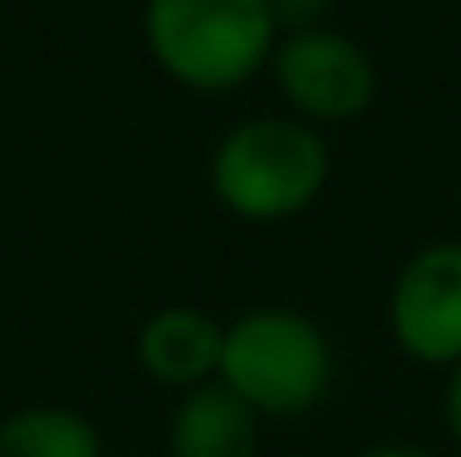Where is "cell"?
Wrapping results in <instances>:
<instances>
[{"label": "cell", "instance_id": "12", "mask_svg": "<svg viewBox=\"0 0 461 457\" xmlns=\"http://www.w3.org/2000/svg\"><path fill=\"white\" fill-rule=\"evenodd\" d=\"M118 457H138V452H118Z\"/></svg>", "mask_w": 461, "mask_h": 457}, {"label": "cell", "instance_id": "3", "mask_svg": "<svg viewBox=\"0 0 461 457\" xmlns=\"http://www.w3.org/2000/svg\"><path fill=\"white\" fill-rule=\"evenodd\" d=\"M339 374L334 340L294 305H256L226 324L221 384L266 423H294L329 398Z\"/></svg>", "mask_w": 461, "mask_h": 457}, {"label": "cell", "instance_id": "7", "mask_svg": "<svg viewBox=\"0 0 461 457\" xmlns=\"http://www.w3.org/2000/svg\"><path fill=\"white\" fill-rule=\"evenodd\" d=\"M260 418L250 404L212 379V384L177 394V408L167 418V457H260Z\"/></svg>", "mask_w": 461, "mask_h": 457}, {"label": "cell", "instance_id": "9", "mask_svg": "<svg viewBox=\"0 0 461 457\" xmlns=\"http://www.w3.org/2000/svg\"><path fill=\"white\" fill-rule=\"evenodd\" d=\"M329 10H334V0H270V15H276L280 35L329 25Z\"/></svg>", "mask_w": 461, "mask_h": 457}, {"label": "cell", "instance_id": "2", "mask_svg": "<svg viewBox=\"0 0 461 457\" xmlns=\"http://www.w3.org/2000/svg\"><path fill=\"white\" fill-rule=\"evenodd\" d=\"M148 59L186 94H236L270 69V0H142Z\"/></svg>", "mask_w": 461, "mask_h": 457}, {"label": "cell", "instance_id": "4", "mask_svg": "<svg viewBox=\"0 0 461 457\" xmlns=\"http://www.w3.org/2000/svg\"><path fill=\"white\" fill-rule=\"evenodd\" d=\"M270 79L285 114L304 118L314 128L358 123L378 104V64L348 30L314 25L280 35L270 54Z\"/></svg>", "mask_w": 461, "mask_h": 457}, {"label": "cell", "instance_id": "1", "mask_svg": "<svg viewBox=\"0 0 461 457\" xmlns=\"http://www.w3.org/2000/svg\"><path fill=\"white\" fill-rule=\"evenodd\" d=\"M334 178L324 128L294 114H250L212 148L206 187L216 206L246 226H280L304 216Z\"/></svg>", "mask_w": 461, "mask_h": 457}, {"label": "cell", "instance_id": "6", "mask_svg": "<svg viewBox=\"0 0 461 457\" xmlns=\"http://www.w3.org/2000/svg\"><path fill=\"white\" fill-rule=\"evenodd\" d=\"M221 340L226 324L216 315L196 310V305H162L138 324L133 359L148 384L192 394L221 374Z\"/></svg>", "mask_w": 461, "mask_h": 457}, {"label": "cell", "instance_id": "8", "mask_svg": "<svg viewBox=\"0 0 461 457\" xmlns=\"http://www.w3.org/2000/svg\"><path fill=\"white\" fill-rule=\"evenodd\" d=\"M0 457H108L89 413L69 404H25L0 418Z\"/></svg>", "mask_w": 461, "mask_h": 457}, {"label": "cell", "instance_id": "5", "mask_svg": "<svg viewBox=\"0 0 461 457\" xmlns=\"http://www.w3.org/2000/svg\"><path fill=\"white\" fill-rule=\"evenodd\" d=\"M388 334L412 364H461V236L427 242L388 286Z\"/></svg>", "mask_w": 461, "mask_h": 457}, {"label": "cell", "instance_id": "11", "mask_svg": "<svg viewBox=\"0 0 461 457\" xmlns=\"http://www.w3.org/2000/svg\"><path fill=\"white\" fill-rule=\"evenodd\" d=\"M354 457H442V452L422 448V443H368V448H358Z\"/></svg>", "mask_w": 461, "mask_h": 457}, {"label": "cell", "instance_id": "10", "mask_svg": "<svg viewBox=\"0 0 461 457\" xmlns=\"http://www.w3.org/2000/svg\"><path fill=\"white\" fill-rule=\"evenodd\" d=\"M442 423H447V438L461 452V364L447 369V384H442Z\"/></svg>", "mask_w": 461, "mask_h": 457}]
</instances>
